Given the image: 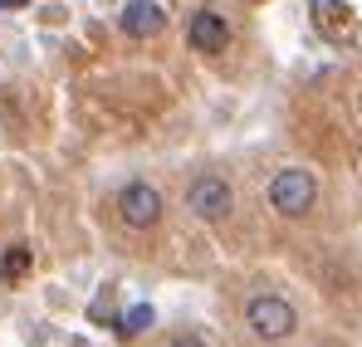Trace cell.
<instances>
[{"instance_id": "cell-1", "label": "cell", "mask_w": 362, "mask_h": 347, "mask_svg": "<svg viewBox=\"0 0 362 347\" xmlns=\"http://www.w3.org/2000/svg\"><path fill=\"white\" fill-rule=\"evenodd\" d=\"M245 323H250L255 338H264V343H284V338L299 328V313H294V303L279 298V293H255V298L245 303Z\"/></svg>"}, {"instance_id": "cell-2", "label": "cell", "mask_w": 362, "mask_h": 347, "mask_svg": "<svg viewBox=\"0 0 362 347\" xmlns=\"http://www.w3.org/2000/svg\"><path fill=\"white\" fill-rule=\"evenodd\" d=\"M269 206L289 220H303L313 206H318V181L313 172H299V167H284V172L269 181Z\"/></svg>"}, {"instance_id": "cell-3", "label": "cell", "mask_w": 362, "mask_h": 347, "mask_svg": "<svg viewBox=\"0 0 362 347\" xmlns=\"http://www.w3.org/2000/svg\"><path fill=\"white\" fill-rule=\"evenodd\" d=\"M186 211H191L196 220H211V225L230 220V211H235V191H230V181H226L221 172L196 176V181L186 186Z\"/></svg>"}, {"instance_id": "cell-4", "label": "cell", "mask_w": 362, "mask_h": 347, "mask_svg": "<svg viewBox=\"0 0 362 347\" xmlns=\"http://www.w3.org/2000/svg\"><path fill=\"white\" fill-rule=\"evenodd\" d=\"M162 211H167V201H162V191L147 186V181H127L118 191V220L127 230H157Z\"/></svg>"}, {"instance_id": "cell-5", "label": "cell", "mask_w": 362, "mask_h": 347, "mask_svg": "<svg viewBox=\"0 0 362 347\" xmlns=\"http://www.w3.org/2000/svg\"><path fill=\"white\" fill-rule=\"evenodd\" d=\"M186 40H191L196 54H221V49H230V25L216 10H196L191 25H186Z\"/></svg>"}, {"instance_id": "cell-6", "label": "cell", "mask_w": 362, "mask_h": 347, "mask_svg": "<svg viewBox=\"0 0 362 347\" xmlns=\"http://www.w3.org/2000/svg\"><path fill=\"white\" fill-rule=\"evenodd\" d=\"M118 25H122L127 40H152V35H162L167 10H162L157 0H127V10L118 15Z\"/></svg>"}, {"instance_id": "cell-7", "label": "cell", "mask_w": 362, "mask_h": 347, "mask_svg": "<svg viewBox=\"0 0 362 347\" xmlns=\"http://www.w3.org/2000/svg\"><path fill=\"white\" fill-rule=\"evenodd\" d=\"M25 269H30V249H25V245L5 249V259H0V279H20Z\"/></svg>"}, {"instance_id": "cell-8", "label": "cell", "mask_w": 362, "mask_h": 347, "mask_svg": "<svg viewBox=\"0 0 362 347\" xmlns=\"http://www.w3.org/2000/svg\"><path fill=\"white\" fill-rule=\"evenodd\" d=\"M152 328V308L147 303H137V308H127L118 318V333H147Z\"/></svg>"}, {"instance_id": "cell-9", "label": "cell", "mask_w": 362, "mask_h": 347, "mask_svg": "<svg viewBox=\"0 0 362 347\" xmlns=\"http://www.w3.org/2000/svg\"><path fill=\"white\" fill-rule=\"evenodd\" d=\"M167 347H206V338H196V333H177Z\"/></svg>"}, {"instance_id": "cell-10", "label": "cell", "mask_w": 362, "mask_h": 347, "mask_svg": "<svg viewBox=\"0 0 362 347\" xmlns=\"http://www.w3.org/2000/svg\"><path fill=\"white\" fill-rule=\"evenodd\" d=\"M0 5H25V0H0Z\"/></svg>"}]
</instances>
